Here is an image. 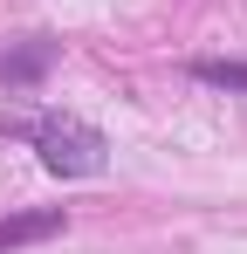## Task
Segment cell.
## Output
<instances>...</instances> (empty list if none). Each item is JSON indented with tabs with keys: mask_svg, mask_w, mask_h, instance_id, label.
I'll return each mask as SVG.
<instances>
[{
	"mask_svg": "<svg viewBox=\"0 0 247 254\" xmlns=\"http://www.w3.org/2000/svg\"><path fill=\"white\" fill-rule=\"evenodd\" d=\"M62 234V213H21V220H0V254L7 248H28V241H48Z\"/></svg>",
	"mask_w": 247,
	"mask_h": 254,
	"instance_id": "3",
	"label": "cell"
},
{
	"mask_svg": "<svg viewBox=\"0 0 247 254\" xmlns=\"http://www.w3.org/2000/svg\"><path fill=\"white\" fill-rule=\"evenodd\" d=\"M192 76L213 89H247V62H192Z\"/></svg>",
	"mask_w": 247,
	"mask_h": 254,
	"instance_id": "4",
	"label": "cell"
},
{
	"mask_svg": "<svg viewBox=\"0 0 247 254\" xmlns=\"http://www.w3.org/2000/svg\"><path fill=\"white\" fill-rule=\"evenodd\" d=\"M55 55H62V42H48V35H21V42L0 48V76H7L14 89H28V83H41V76L55 69Z\"/></svg>",
	"mask_w": 247,
	"mask_h": 254,
	"instance_id": "2",
	"label": "cell"
},
{
	"mask_svg": "<svg viewBox=\"0 0 247 254\" xmlns=\"http://www.w3.org/2000/svg\"><path fill=\"white\" fill-rule=\"evenodd\" d=\"M28 137H35V151H41V165L55 172V179H96V172L110 165V144H103V130L96 124H82V117H28Z\"/></svg>",
	"mask_w": 247,
	"mask_h": 254,
	"instance_id": "1",
	"label": "cell"
}]
</instances>
